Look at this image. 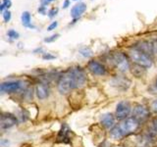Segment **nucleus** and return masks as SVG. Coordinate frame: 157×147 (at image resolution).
Here are the masks:
<instances>
[{"instance_id": "nucleus-20", "label": "nucleus", "mask_w": 157, "mask_h": 147, "mask_svg": "<svg viewBox=\"0 0 157 147\" xmlns=\"http://www.w3.org/2000/svg\"><path fill=\"white\" fill-rule=\"evenodd\" d=\"M80 53H81V55H82L83 57H86V58L90 57L92 55V51L88 47H83V48H82L81 50H80Z\"/></svg>"}, {"instance_id": "nucleus-19", "label": "nucleus", "mask_w": 157, "mask_h": 147, "mask_svg": "<svg viewBox=\"0 0 157 147\" xmlns=\"http://www.w3.org/2000/svg\"><path fill=\"white\" fill-rule=\"evenodd\" d=\"M7 36L8 37L11 39V40H15V39H18L20 37V34L18 32H16L15 29H9V31L7 32Z\"/></svg>"}, {"instance_id": "nucleus-3", "label": "nucleus", "mask_w": 157, "mask_h": 147, "mask_svg": "<svg viewBox=\"0 0 157 147\" xmlns=\"http://www.w3.org/2000/svg\"><path fill=\"white\" fill-rule=\"evenodd\" d=\"M129 56L131 58V60L134 62L136 65L140 66L142 68L148 69L152 66V64H153L152 59L150 58L148 54L141 51L140 49H139L137 47L131 49L129 51Z\"/></svg>"}, {"instance_id": "nucleus-23", "label": "nucleus", "mask_w": 157, "mask_h": 147, "mask_svg": "<svg viewBox=\"0 0 157 147\" xmlns=\"http://www.w3.org/2000/svg\"><path fill=\"white\" fill-rule=\"evenodd\" d=\"M2 16H3V20H4L5 23L10 22V20H11V18H12L11 12H10L9 10H5V11L2 13Z\"/></svg>"}, {"instance_id": "nucleus-17", "label": "nucleus", "mask_w": 157, "mask_h": 147, "mask_svg": "<svg viewBox=\"0 0 157 147\" xmlns=\"http://www.w3.org/2000/svg\"><path fill=\"white\" fill-rule=\"evenodd\" d=\"M137 66V65H136ZM144 69L145 68H142L140 66H137L136 68H134L132 69V74L136 77H142V75L144 74Z\"/></svg>"}, {"instance_id": "nucleus-11", "label": "nucleus", "mask_w": 157, "mask_h": 147, "mask_svg": "<svg viewBox=\"0 0 157 147\" xmlns=\"http://www.w3.org/2000/svg\"><path fill=\"white\" fill-rule=\"evenodd\" d=\"M86 4L83 3V2H78L77 3L76 5H74L71 9V17L74 19V20H78L80 18L82 15L86 11Z\"/></svg>"}, {"instance_id": "nucleus-26", "label": "nucleus", "mask_w": 157, "mask_h": 147, "mask_svg": "<svg viewBox=\"0 0 157 147\" xmlns=\"http://www.w3.org/2000/svg\"><path fill=\"white\" fill-rule=\"evenodd\" d=\"M57 27H58V22L54 21V22H52V23L47 27V31H48V32H51V31H53V29H55Z\"/></svg>"}, {"instance_id": "nucleus-6", "label": "nucleus", "mask_w": 157, "mask_h": 147, "mask_svg": "<svg viewBox=\"0 0 157 147\" xmlns=\"http://www.w3.org/2000/svg\"><path fill=\"white\" fill-rule=\"evenodd\" d=\"M132 110L131 104L128 101H121L117 104L116 107V118L118 120H125L130 115Z\"/></svg>"}, {"instance_id": "nucleus-8", "label": "nucleus", "mask_w": 157, "mask_h": 147, "mask_svg": "<svg viewBox=\"0 0 157 147\" xmlns=\"http://www.w3.org/2000/svg\"><path fill=\"white\" fill-rule=\"evenodd\" d=\"M18 123L17 118L9 113H3L0 119V127L1 130H8L10 127L14 126Z\"/></svg>"}, {"instance_id": "nucleus-13", "label": "nucleus", "mask_w": 157, "mask_h": 147, "mask_svg": "<svg viewBox=\"0 0 157 147\" xmlns=\"http://www.w3.org/2000/svg\"><path fill=\"white\" fill-rule=\"evenodd\" d=\"M101 124L104 126L106 129H113L115 126V118L110 113H106L101 116Z\"/></svg>"}, {"instance_id": "nucleus-16", "label": "nucleus", "mask_w": 157, "mask_h": 147, "mask_svg": "<svg viewBox=\"0 0 157 147\" xmlns=\"http://www.w3.org/2000/svg\"><path fill=\"white\" fill-rule=\"evenodd\" d=\"M149 136L151 138H156L157 137V117L154 118L151 123V126L149 127Z\"/></svg>"}, {"instance_id": "nucleus-14", "label": "nucleus", "mask_w": 157, "mask_h": 147, "mask_svg": "<svg viewBox=\"0 0 157 147\" xmlns=\"http://www.w3.org/2000/svg\"><path fill=\"white\" fill-rule=\"evenodd\" d=\"M21 21H22V24H23L25 28H36V26H33V24H32L31 13H29V11H24L22 13Z\"/></svg>"}, {"instance_id": "nucleus-25", "label": "nucleus", "mask_w": 157, "mask_h": 147, "mask_svg": "<svg viewBox=\"0 0 157 147\" xmlns=\"http://www.w3.org/2000/svg\"><path fill=\"white\" fill-rule=\"evenodd\" d=\"M42 59L43 60L49 61V60H53V59H55V56L52 55V54H50V53H44L42 55Z\"/></svg>"}, {"instance_id": "nucleus-10", "label": "nucleus", "mask_w": 157, "mask_h": 147, "mask_svg": "<svg viewBox=\"0 0 157 147\" xmlns=\"http://www.w3.org/2000/svg\"><path fill=\"white\" fill-rule=\"evenodd\" d=\"M111 83H112L113 86L117 88V89L124 91V90H127L128 88L130 87L131 81L125 77H115L111 81Z\"/></svg>"}, {"instance_id": "nucleus-5", "label": "nucleus", "mask_w": 157, "mask_h": 147, "mask_svg": "<svg viewBox=\"0 0 157 147\" xmlns=\"http://www.w3.org/2000/svg\"><path fill=\"white\" fill-rule=\"evenodd\" d=\"M22 87L23 82L21 81H9L1 83L0 90L2 93H16L21 90Z\"/></svg>"}, {"instance_id": "nucleus-7", "label": "nucleus", "mask_w": 157, "mask_h": 147, "mask_svg": "<svg viewBox=\"0 0 157 147\" xmlns=\"http://www.w3.org/2000/svg\"><path fill=\"white\" fill-rule=\"evenodd\" d=\"M148 116H149V110L144 105L137 104L135 106L134 110H132V117L140 123L145 121L148 118Z\"/></svg>"}, {"instance_id": "nucleus-22", "label": "nucleus", "mask_w": 157, "mask_h": 147, "mask_svg": "<svg viewBox=\"0 0 157 147\" xmlns=\"http://www.w3.org/2000/svg\"><path fill=\"white\" fill-rule=\"evenodd\" d=\"M58 11L59 9L57 7H52L51 9L48 10V13H47V16L50 18V19H53L54 17L56 16V15L58 14Z\"/></svg>"}, {"instance_id": "nucleus-29", "label": "nucleus", "mask_w": 157, "mask_h": 147, "mask_svg": "<svg viewBox=\"0 0 157 147\" xmlns=\"http://www.w3.org/2000/svg\"><path fill=\"white\" fill-rule=\"evenodd\" d=\"M152 51L154 54H157V40L152 42Z\"/></svg>"}, {"instance_id": "nucleus-12", "label": "nucleus", "mask_w": 157, "mask_h": 147, "mask_svg": "<svg viewBox=\"0 0 157 147\" xmlns=\"http://www.w3.org/2000/svg\"><path fill=\"white\" fill-rule=\"evenodd\" d=\"M36 93L38 99L43 100L49 95V88L45 83H37L36 86Z\"/></svg>"}, {"instance_id": "nucleus-15", "label": "nucleus", "mask_w": 157, "mask_h": 147, "mask_svg": "<svg viewBox=\"0 0 157 147\" xmlns=\"http://www.w3.org/2000/svg\"><path fill=\"white\" fill-rule=\"evenodd\" d=\"M70 132H71V130L69 129V126L66 124H63L60 131H59L58 139H60L63 142H68L67 140L70 139V137H69V134H70Z\"/></svg>"}, {"instance_id": "nucleus-31", "label": "nucleus", "mask_w": 157, "mask_h": 147, "mask_svg": "<svg viewBox=\"0 0 157 147\" xmlns=\"http://www.w3.org/2000/svg\"><path fill=\"white\" fill-rule=\"evenodd\" d=\"M156 87H157V78H156Z\"/></svg>"}, {"instance_id": "nucleus-28", "label": "nucleus", "mask_w": 157, "mask_h": 147, "mask_svg": "<svg viewBox=\"0 0 157 147\" xmlns=\"http://www.w3.org/2000/svg\"><path fill=\"white\" fill-rule=\"evenodd\" d=\"M70 4H71V2H70V0H64V2H63V8L64 9H67L69 6H70Z\"/></svg>"}, {"instance_id": "nucleus-2", "label": "nucleus", "mask_w": 157, "mask_h": 147, "mask_svg": "<svg viewBox=\"0 0 157 147\" xmlns=\"http://www.w3.org/2000/svg\"><path fill=\"white\" fill-rule=\"evenodd\" d=\"M140 122L136 121L134 117L127 118V119L123 120L119 125L115 126L110 130V134L113 138L119 139L124 137L125 135H129L132 132H135L139 129Z\"/></svg>"}, {"instance_id": "nucleus-27", "label": "nucleus", "mask_w": 157, "mask_h": 147, "mask_svg": "<svg viewBox=\"0 0 157 147\" xmlns=\"http://www.w3.org/2000/svg\"><path fill=\"white\" fill-rule=\"evenodd\" d=\"M55 0H40V5H43V6H48L49 4L54 2Z\"/></svg>"}, {"instance_id": "nucleus-18", "label": "nucleus", "mask_w": 157, "mask_h": 147, "mask_svg": "<svg viewBox=\"0 0 157 147\" xmlns=\"http://www.w3.org/2000/svg\"><path fill=\"white\" fill-rule=\"evenodd\" d=\"M12 6V2L11 0H2V3L0 5V11L2 13L5 11V9L9 10V8Z\"/></svg>"}, {"instance_id": "nucleus-30", "label": "nucleus", "mask_w": 157, "mask_h": 147, "mask_svg": "<svg viewBox=\"0 0 157 147\" xmlns=\"http://www.w3.org/2000/svg\"><path fill=\"white\" fill-rule=\"evenodd\" d=\"M151 108L153 109L156 113H157V99H155L153 102H152V104H151Z\"/></svg>"}, {"instance_id": "nucleus-32", "label": "nucleus", "mask_w": 157, "mask_h": 147, "mask_svg": "<svg viewBox=\"0 0 157 147\" xmlns=\"http://www.w3.org/2000/svg\"><path fill=\"white\" fill-rule=\"evenodd\" d=\"M73 1H77V0H73Z\"/></svg>"}, {"instance_id": "nucleus-24", "label": "nucleus", "mask_w": 157, "mask_h": 147, "mask_svg": "<svg viewBox=\"0 0 157 147\" xmlns=\"http://www.w3.org/2000/svg\"><path fill=\"white\" fill-rule=\"evenodd\" d=\"M37 12L39 13V14H41V15H46L47 13H48V11H47V9H46V6H43V5H40V6L38 7V9H37Z\"/></svg>"}, {"instance_id": "nucleus-21", "label": "nucleus", "mask_w": 157, "mask_h": 147, "mask_svg": "<svg viewBox=\"0 0 157 147\" xmlns=\"http://www.w3.org/2000/svg\"><path fill=\"white\" fill-rule=\"evenodd\" d=\"M59 36H60V34H59V33H54V34H52V36H47V37L44 38V42H46V43L53 42V41H55L56 39H58Z\"/></svg>"}, {"instance_id": "nucleus-1", "label": "nucleus", "mask_w": 157, "mask_h": 147, "mask_svg": "<svg viewBox=\"0 0 157 147\" xmlns=\"http://www.w3.org/2000/svg\"><path fill=\"white\" fill-rule=\"evenodd\" d=\"M86 81V74L80 67L70 68L59 77L58 90L62 94H67L75 88L82 87Z\"/></svg>"}, {"instance_id": "nucleus-4", "label": "nucleus", "mask_w": 157, "mask_h": 147, "mask_svg": "<svg viewBox=\"0 0 157 147\" xmlns=\"http://www.w3.org/2000/svg\"><path fill=\"white\" fill-rule=\"evenodd\" d=\"M111 60L117 70L124 73L130 69V62L128 60V57L123 52H116L111 56Z\"/></svg>"}, {"instance_id": "nucleus-9", "label": "nucleus", "mask_w": 157, "mask_h": 147, "mask_svg": "<svg viewBox=\"0 0 157 147\" xmlns=\"http://www.w3.org/2000/svg\"><path fill=\"white\" fill-rule=\"evenodd\" d=\"M87 69L91 74L95 76H104L106 75V69L96 60H90L87 63Z\"/></svg>"}]
</instances>
